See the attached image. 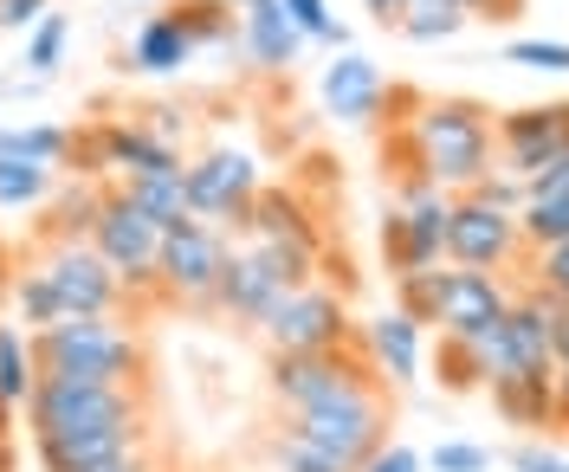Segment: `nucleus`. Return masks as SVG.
<instances>
[{"label":"nucleus","mask_w":569,"mask_h":472,"mask_svg":"<svg viewBox=\"0 0 569 472\" xmlns=\"http://www.w3.org/2000/svg\"><path fill=\"white\" fill-rule=\"evenodd\" d=\"M447 227H453V194L433 182H395V208L382 214V259L389 272H427L447 265Z\"/></svg>","instance_id":"obj_5"},{"label":"nucleus","mask_w":569,"mask_h":472,"mask_svg":"<svg viewBox=\"0 0 569 472\" xmlns=\"http://www.w3.org/2000/svg\"><path fill=\"white\" fill-rule=\"evenodd\" d=\"M142 440H149L142 421H130V428H104V434H39L33 460H39V472H98V466H110V460L142 453Z\"/></svg>","instance_id":"obj_19"},{"label":"nucleus","mask_w":569,"mask_h":472,"mask_svg":"<svg viewBox=\"0 0 569 472\" xmlns=\"http://www.w3.org/2000/svg\"><path fill=\"white\" fill-rule=\"evenodd\" d=\"M284 428L362 472L369 453L389 446V389H369V395H343V401H323V408H305V414H284Z\"/></svg>","instance_id":"obj_9"},{"label":"nucleus","mask_w":569,"mask_h":472,"mask_svg":"<svg viewBox=\"0 0 569 472\" xmlns=\"http://www.w3.org/2000/svg\"><path fill=\"white\" fill-rule=\"evenodd\" d=\"M0 285H7V259H0Z\"/></svg>","instance_id":"obj_54"},{"label":"nucleus","mask_w":569,"mask_h":472,"mask_svg":"<svg viewBox=\"0 0 569 472\" xmlns=\"http://www.w3.org/2000/svg\"><path fill=\"white\" fill-rule=\"evenodd\" d=\"M0 162H46V169H66L71 130H59V123H7V130H0Z\"/></svg>","instance_id":"obj_25"},{"label":"nucleus","mask_w":569,"mask_h":472,"mask_svg":"<svg viewBox=\"0 0 569 472\" xmlns=\"http://www.w3.org/2000/svg\"><path fill=\"white\" fill-rule=\"evenodd\" d=\"M233 7H240V13H259V7H272V0H233Z\"/></svg>","instance_id":"obj_52"},{"label":"nucleus","mask_w":569,"mask_h":472,"mask_svg":"<svg viewBox=\"0 0 569 472\" xmlns=\"http://www.w3.org/2000/svg\"><path fill=\"white\" fill-rule=\"evenodd\" d=\"M27 421L39 434H104V428H130L142 421V395L137 389H98V382H59L39 375L27 395Z\"/></svg>","instance_id":"obj_6"},{"label":"nucleus","mask_w":569,"mask_h":472,"mask_svg":"<svg viewBox=\"0 0 569 472\" xmlns=\"http://www.w3.org/2000/svg\"><path fill=\"white\" fill-rule=\"evenodd\" d=\"M33 265L46 272V285L59 298V324H66V318H117V311L130 304L123 285H117V272H110L91 247H46Z\"/></svg>","instance_id":"obj_13"},{"label":"nucleus","mask_w":569,"mask_h":472,"mask_svg":"<svg viewBox=\"0 0 569 472\" xmlns=\"http://www.w3.org/2000/svg\"><path fill=\"white\" fill-rule=\"evenodd\" d=\"M0 472H13V440L0 434Z\"/></svg>","instance_id":"obj_51"},{"label":"nucleus","mask_w":569,"mask_h":472,"mask_svg":"<svg viewBox=\"0 0 569 472\" xmlns=\"http://www.w3.org/2000/svg\"><path fill=\"white\" fill-rule=\"evenodd\" d=\"M91 253H98L110 272H117V285H123V298H130V304L162 298V285H156L162 227L142 214V208H137V201H130L117 182L104 188V208H98V227H91Z\"/></svg>","instance_id":"obj_4"},{"label":"nucleus","mask_w":569,"mask_h":472,"mask_svg":"<svg viewBox=\"0 0 569 472\" xmlns=\"http://www.w3.org/2000/svg\"><path fill=\"white\" fill-rule=\"evenodd\" d=\"M7 428H13V408H7V401H0V434H7Z\"/></svg>","instance_id":"obj_53"},{"label":"nucleus","mask_w":569,"mask_h":472,"mask_svg":"<svg viewBox=\"0 0 569 472\" xmlns=\"http://www.w3.org/2000/svg\"><path fill=\"white\" fill-rule=\"evenodd\" d=\"M356 343L376 369L382 389H415L421 382V363H427V330L408 318V311H376L369 324H356Z\"/></svg>","instance_id":"obj_15"},{"label":"nucleus","mask_w":569,"mask_h":472,"mask_svg":"<svg viewBox=\"0 0 569 472\" xmlns=\"http://www.w3.org/2000/svg\"><path fill=\"white\" fill-rule=\"evenodd\" d=\"M110 182H78L52 201L46 214V247H91V227H98V208H104Z\"/></svg>","instance_id":"obj_24"},{"label":"nucleus","mask_w":569,"mask_h":472,"mask_svg":"<svg viewBox=\"0 0 569 472\" xmlns=\"http://www.w3.org/2000/svg\"><path fill=\"white\" fill-rule=\"evenodd\" d=\"M7 291H13V311H20L27 337H33V330H46V324H59V298H52V285H46V272H39V265H27V272H20Z\"/></svg>","instance_id":"obj_34"},{"label":"nucleus","mask_w":569,"mask_h":472,"mask_svg":"<svg viewBox=\"0 0 569 472\" xmlns=\"http://www.w3.org/2000/svg\"><path fill=\"white\" fill-rule=\"evenodd\" d=\"M240 233H247V240H272V247H305V253H323L318 220H311V208H305L291 188H259V194H252V208H247V220H240Z\"/></svg>","instance_id":"obj_20"},{"label":"nucleus","mask_w":569,"mask_h":472,"mask_svg":"<svg viewBox=\"0 0 569 472\" xmlns=\"http://www.w3.org/2000/svg\"><path fill=\"white\" fill-rule=\"evenodd\" d=\"M33 382H39L33 337H20L13 324H0V401H7V408H27Z\"/></svg>","instance_id":"obj_27"},{"label":"nucleus","mask_w":569,"mask_h":472,"mask_svg":"<svg viewBox=\"0 0 569 472\" xmlns=\"http://www.w3.org/2000/svg\"><path fill=\"white\" fill-rule=\"evenodd\" d=\"M440 285H447V265L401 272V279H395V311H408L421 330H433V318H440Z\"/></svg>","instance_id":"obj_32"},{"label":"nucleus","mask_w":569,"mask_h":472,"mask_svg":"<svg viewBox=\"0 0 569 472\" xmlns=\"http://www.w3.org/2000/svg\"><path fill=\"white\" fill-rule=\"evenodd\" d=\"M505 66H525V72H569V39H511V46H505Z\"/></svg>","instance_id":"obj_38"},{"label":"nucleus","mask_w":569,"mask_h":472,"mask_svg":"<svg viewBox=\"0 0 569 472\" xmlns=\"http://www.w3.org/2000/svg\"><path fill=\"white\" fill-rule=\"evenodd\" d=\"M525 0H466V13H486V20H518Z\"/></svg>","instance_id":"obj_46"},{"label":"nucleus","mask_w":569,"mask_h":472,"mask_svg":"<svg viewBox=\"0 0 569 472\" xmlns=\"http://www.w3.org/2000/svg\"><path fill=\"white\" fill-rule=\"evenodd\" d=\"M117 188H123L162 233L181 227V220H194L188 214V169H176V175H142V182H117Z\"/></svg>","instance_id":"obj_26"},{"label":"nucleus","mask_w":569,"mask_h":472,"mask_svg":"<svg viewBox=\"0 0 569 472\" xmlns=\"http://www.w3.org/2000/svg\"><path fill=\"white\" fill-rule=\"evenodd\" d=\"M52 188H59V169L46 162H0V208H39L52 201Z\"/></svg>","instance_id":"obj_30"},{"label":"nucleus","mask_w":569,"mask_h":472,"mask_svg":"<svg viewBox=\"0 0 569 472\" xmlns=\"http://www.w3.org/2000/svg\"><path fill=\"white\" fill-rule=\"evenodd\" d=\"M272 466H279V472H356L350 460H337V453L311 446V440L291 434V428H279V434H272Z\"/></svg>","instance_id":"obj_35"},{"label":"nucleus","mask_w":569,"mask_h":472,"mask_svg":"<svg viewBox=\"0 0 569 472\" xmlns=\"http://www.w3.org/2000/svg\"><path fill=\"white\" fill-rule=\"evenodd\" d=\"M39 375L59 382H98V389H142V343L117 318H66L33 330Z\"/></svg>","instance_id":"obj_2"},{"label":"nucleus","mask_w":569,"mask_h":472,"mask_svg":"<svg viewBox=\"0 0 569 472\" xmlns=\"http://www.w3.org/2000/svg\"><path fill=\"white\" fill-rule=\"evenodd\" d=\"M525 194H569V149L550 162V169H537L531 182H525Z\"/></svg>","instance_id":"obj_45"},{"label":"nucleus","mask_w":569,"mask_h":472,"mask_svg":"<svg viewBox=\"0 0 569 472\" xmlns=\"http://www.w3.org/2000/svg\"><path fill=\"white\" fill-rule=\"evenodd\" d=\"M227 253L233 240L208 227V220H181L162 233V259H156V285L169 304H194V311H213V291H220V272H227Z\"/></svg>","instance_id":"obj_8"},{"label":"nucleus","mask_w":569,"mask_h":472,"mask_svg":"<svg viewBox=\"0 0 569 472\" xmlns=\"http://www.w3.org/2000/svg\"><path fill=\"white\" fill-rule=\"evenodd\" d=\"M240 46L252 52L259 72H284V66H298V52H305L311 39L298 33L291 13L272 0V7H259V13H240Z\"/></svg>","instance_id":"obj_22"},{"label":"nucleus","mask_w":569,"mask_h":472,"mask_svg":"<svg viewBox=\"0 0 569 472\" xmlns=\"http://www.w3.org/2000/svg\"><path fill=\"white\" fill-rule=\"evenodd\" d=\"M557 428H569V369H557Z\"/></svg>","instance_id":"obj_50"},{"label":"nucleus","mask_w":569,"mask_h":472,"mask_svg":"<svg viewBox=\"0 0 569 472\" xmlns=\"http://www.w3.org/2000/svg\"><path fill=\"white\" fill-rule=\"evenodd\" d=\"M66 39H71L66 13H46L33 33H27V59H20V66H27V72H33L39 84H46V78L59 72V59H66Z\"/></svg>","instance_id":"obj_36"},{"label":"nucleus","mask_w":569,"mask_h":472,"mask_svg":"<svg viewBox=\"0 0 569 472\" xmlns=\"http://www.w3.org/2000/svg\"><path fill=\"white\" fill-rule=\"evenodd\" d=\"M498 137V169L531 182L537 169H550L557 155L569 149V98L563 104H525V110H505L492 123Z\"/></svg>","instance_id":"obj_14"},{"label":"nucleus","mask_w":569,"mask_h":472,"mask_svg":"<svg viewBox=\"0 0 569 472\" xmlns=\"http://www.w3.org/2000/svg\"><path fill=\"white\" fill-rule=\"evenodd\" d=\"M466 20H472L466 0H408V13H401L395 33H408L415 46H433V39H453Z\"/></svg>","instance_id":"obj_29"},{"label":"nucleus","mask_w":569,"mask_h":472,"mask_svg":"<svg viewBox=\"0 0 569 472\" xmlns=\"http://www.w3.org/2000/svg\"><path fill=\"white\" fill-rule=\"evenodd\" d=\"M362 472H427V453H415V446L389 440L382 453H369V460H362Z\"/></svg>","instance_id":"obj_43"},{"label":"nucleus","mask_w":569,"mask_h":472,"mask_svg":"<svg viewBox=\"0 0 569 472\" xmlns=\"http://www.w3.org/2000/svg\"><path fill=\"white\" fill-rule=\"evenodd\" d=\"M46 20V0H0V27L7 33H33Z\"/></svg>","instance_id":"obj_44"},{"label":"nucleus","mask_w":569,"mask_h":472,"mask_svg":"<svg viewBox=\"0 0 569 472\" xmlns=\"http://www.w3.org/2000/svg\"><path fill=\"white\" fill-rule=\"evenodd\" d=\"M466 194H479V201H492V208H511V214L525 208V182H518V175H505V169H492L486 182L466 188Z\"/></svg>","instance_id":"obj_42"},{"label":"nucleus","mask_w":569,"mask_h":472,"mask_svg":"<svg viewBox=\"0 0 569 472\" xmlns=\"http://www.w3.org/2000/svg\"><path fill=\"white\" fill-rule=\"evenodd\" d=\"M362 13H376L382 27H401V13H408V0H362Z\"/></svg>","instance_id":"obj_47"},{"label":"nucleus","mask_w":569,"mask_h":472,"mask_svg":"<svg viewBox=\"0 0 569 472\" xmlns=\"http://www.w3.org/2000/svg\"><path fill=\"white\" fill-rule=\"evenodd\" d=\"M318 259L305 247H272V240H247L227 253V272H220V291H213V311H227L233 324H266L284 298L298 285L318 279Z\"/></svg>","instance_id":"obj_3"},{"label":"nucleus","mask_w":569,"mask_h":472,"mask_svg":"<svg viewBox=\"0 0 569 472\" xmlns=\"http://www.w3.org/2000/svg\"><path fill=\"white\" fill-rule=\"evenodd\" d=\"M323 110L337 117V123H350V130H376L382 123V104H389V84L376 72V59H362V52H330V66H323V84H318Z\"/></svg>","instance_id":"obj_16"},{"label":"nucleus","mask_w":569,"mask_h":472,"mask_svg":"<svg viewBox=\"0 0 569 472\" xmlns=\"http://www.w3.org/2000/svg\"><path fill=\"white\" fill-rule=\"evenodd\" d=\"M433 369H440V389H453V395H472V389H486V363H479V350H472L466 337H440V350H433Z\"/></svg>","instance_id":"obj_33"},{"label":"nucleus","mask_w":569,"mask_h":472,"mask_svg":"<svg viewBox=\"0 0 569 472\" xmlns=\"http://www.w3.org/2000/svg\"><path fill=\"white\" fill-rule=\"evenodd\" d=\"M492 155V110L472 98H427V91L401 123H389V143H382V162H395V182H433L447 194L486 182Z\"/></svg>","instance_id":"obj_1"},{"label":"nucleus","mask_w":569,"mask_h":472,"mask_svg":"<svg viewBox=\"0 0 569 472\" xmlns=\"http://www.w3.org/2000/svg\"><path fill=\"white\" fill-rule=\"evenodd\" d=\"M176 20L188 27L194 46H233V39H240V27H233V0H181Z\"/></svg>","instance_id":"obj_31"},{"label":"nucleus","mask_w":569,"mask_h":472,"mask_svg":"<svg viewBox=\"0 0 569 472\" xmlns=\"http://www.w3.org/2000/svg\"><path fill=\"white\" fill-rule=\"evenodd\" d=\"M518 227H525V247H531V253L563 247V240H569V194H525Z\"/></svg>","instance_id":"obj_28"},{"label":"nucleus","mask_w":569,"mask_h":472,"mask_svg":"<svg viewBox=\"0 0 569 472\" xmlns=\"http://www.w3.org/2000/svg\"><path fill=\"white\" fill-rule=\"evenodd\" d=\"M511 311V285L505 272H472V265H447V285H440V337H472V330L498 324Z\"/></svg>","instance_id":"obj_17"},{"label":"nucleus","mask_w":569,"mask_h":472,"mask_svg":"<svg viewBox=\"0 0 569 472\" xmlns=\"http://www.w3.org/2000/svg\"><path fill=\"white\" fill-rule=\"evenodd\" d=\"M427 466L433 472H486L492 466V453H486L479 440H440V446L427 453Z\"/></svg>","instance_id":"obj_39"},{"label":"nucleus","mask_w":569,"mask_h":472,"mask_svg":"<svg viewBox=\"0 0 569 472\" xmlns=\"http://www.w3.org/2000/svg\"><path fill=\"white\" fill-rule=\"evenodd\" d=\"M557 369H569V304L557 311Z\"/></svg>","instance_id":"obj_49"},{"label":"nucleus","mask_w":569,"mask_h":472,"mask_svg":"<svg viewBox=\"0 0 569 472\" xmlns=\"http://www.w3.org/2000/svg\"><path fill=\"white\" fill-rule=\"evenodd\" d=\"M194 52H201V46L188 39V27H181L176 7H169V13H149V20L137 27V39H130V72L169 78V72H181Z\"/></svg>","instance_id":"obj_23"},{"label":"nucleus","mask_w":569,"mask_h":472,"mask_svg":"<svg viewBox=\"0 0 569 472\" xmlns=\"http://www.w3.org/2000/svg\"><path fill=\"white\" fill-rule=\"evenodd\" d=\"M525 285L550 291L557 304H569V240H563V247H543V253L525 259Z\"/></svg>","instance_id":"obj_37"},{"label":"nucleus","mask_w":569,"mask_h":472,"mask_svg":"<svg viewBox=\"0 0 569 472\" xmlns=\"http://www.w3.org/2000/svg\"><path fill=\"white\" fill-rule=\"evenodd\" d=\"M259 337H266L272 356H311V350H343V343H356V324H350L343 291H330V285L311 279V285H298L279 311L259 324Z\"/></svg>","instance_id":"obj_10"},{"label":"nucleus","mask_w":569,"mask_h":472,"mask_svg":"<svg viewBox=\"0 0 569 472\" xmlns=\"http://www.w3.org/2000/svg\"><path fill=\"white\" fill-rule=\"evenodd\" d=\"M511 472H569V460L557 446H543V440H518L511 446Z\"/></svg>","instance_id":"obj_40"},{"label":"nucleus","mask_w":569,"mask_h":472,"mask_svg":"<svg viewBox=\"0 0 569 472\" xmlns=\"http://www.w3.org/2000/svg\"><path fill=\"white\" fill-rule=\"evenodd\" d=\"M486 389L511 428H557V369H505Z\"/></svg>","instance_id":"obj_21"},{"label":"nucleus","mask_w":569,"mask_h":472,"mask_svg":"<svg viewBox=\"0 0 569 472\" xmlns=\"http://www.w3.org/2000/svg\"><path fill=\"white\" fill-rule=\"evenodd\" d=\"M98 472H156V460H149V453H130V460H110V466H98Z\"/></svg>","instance_id":"obj_48"},{"label":"nucleus","mask_w":569,"mask_h":472,"mask_svg":"<svg viewBox=\"0 0 569 472\" xmlns=\"http://www.w3.org/2000/svg\"><path fill=\"white\" fill-rule=\"evenodd\" d=\"M531 259L525 227L511 208H492L479 194H453V227H447V265H472V272H518Z\"/></svg>","instance_id":"obj_11"},{"label":"nucleus","mask_w":569,"mask_h":472,"mask_svg":"<svg viewBox=\"0 0 569 472\" xmlns=\"http://www.w3.org/2000/svg\"><path fill=\"white\" fill-rule=\"evenodd\" d=\"M369 389H382V382L362 356V343L311 350V356H272V395H279L284 414H305V408H323V401L343 395H369Z\"/></svg>","instance_id":"obj_7"},{"label":"nucleus","mask_w":569,"mask_h":472,"mask_svg":"<svg viewBox=\"0 0 569 472\" xmlns=\"http://www.w3.org/2000/svg\"><path fill=\"white\" fill-rule=\"evenodd\" d=\"M279 7L291 13V27L311 39V46H318V39L330 33V0H279Z\"/></svg>","instance_id":"obj_41"},{"label":"nucleus","mask_w":569,"mask_h":472,"mask_svg":"<svg viewBox=\"0 0 569 472\" xmlns=\"http://www.w3.org/2000/svg\"><path fill=\"white\" fill-rule=\"evenodd\" d=\"M259 162H252L247 149H208V155H194L188 162V214L220 227V233H240V220H247L252 194H259Z\"/></svg>","instance_id":"obj_12"},{"label":"nucleus","mask_w":569,"mask_h":472,"mask_svg":"<svg viewBox=\"0 0 569 472\" xmlns=\"http://www.w3.org/2000/svg\"><path fill=\"white\" fill-rule=\"evenodd\" d=\"M98 143H104V162H110L117 182H142V175H176V169H188V162H181V143L156 137L149 123L104 117V123H98Z\"/></svg>","instance_id":"obj_18"}]
</instances>
